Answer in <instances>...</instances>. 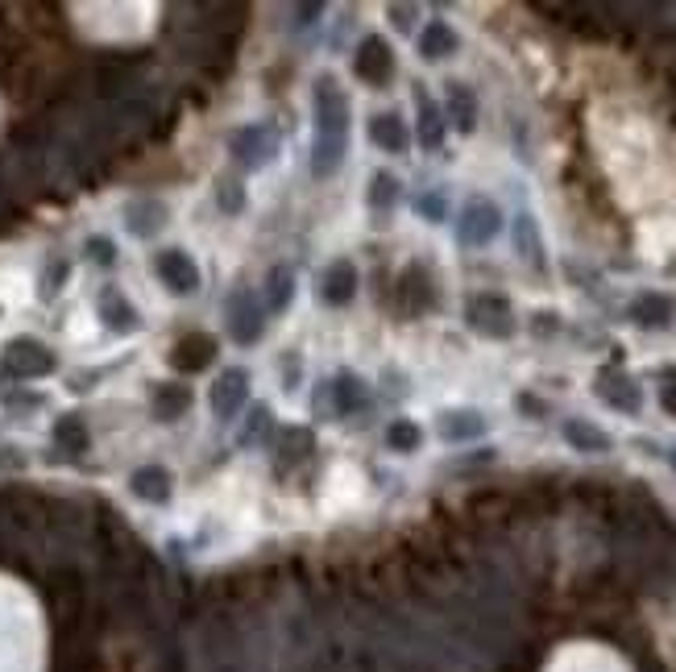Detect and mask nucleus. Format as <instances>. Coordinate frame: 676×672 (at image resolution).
<instances>
[{
    "label": "nucleus",
    "mask_w": 676,
    "mask_h": 672,
    "mask_svg": "<svg viewBox=\"0 0 676 672\" xmlns=\"http://www.w3.org/2000/svg\"><path fill=\"white\" fill-rule=\"evenodd\" d=\"M312 112H316V142H312V175L332 179L341 171L345 150H349V100L336 88V79L324 75L312 92Z\"/></svg>",
    "instance_id": "1"
},
{
    "label": "nucleus",
    "mask_w": 676,
    "mask_h": 672,
    "mask_svg": "<svg viewBox=\"0 0 676 672\" xmlns=\"http://www.w3.org/2000/svg\"><path fill=\"white\" fill-rule=\"evenodd\" d=\"M0 374L9 382H34V378H46L54 374V353L34 341V336H17L5 349V361H0Z\"/></svg>",
    "instance_id": "2"
},
{
    "label": "nucleus",
    "mask_w": 676,
    "mask_h": 672,
    "mask_svg": "<svg viewBox=\"0 0 676 672\" xmlns=\"http://www.w3.org/2000/svg\"><path fill=\"white\" fill-rule=\"evenodd\" d=\"M224 320H229V336L237 345H258L266 332V307L253 299V291H233L224 299Z\"/></svg>",
    "instance_id": "3"
},
{
    "label": "nucleus",
    "mask_w": 676,
    "mask_h": 672,
    "mask_svg": "<svg viewBox=\"0 0 676 672\" xmlns=\"http://www.w3.org/2000/svg\"><path fill=\"white\" fill-rule=\"evenodd\" d=\"M229 150H233V158L245 166V171H262V166H270L274 154H278V129L266 125V121L245 125V129L233 133Z\"/></svg>",
    "instance_id": "4"
},
{
    "label": "nucleus",
    "mask_w": 676,
    "mask_h": 672,
    "mask_svg": "<svg viewBox=\"0 0 676 672\" xmlns=\"http://www.w3.org/2000/svg\"><path fill=\"white\" fill-rule=\"evenodd\" d=\"M498 229H502V212L490 200H482V195H473L461 212V220H457V241L469 245V249H482L498 237Z\"/></svg>",
    "instance_id": "5"
},
{
    "label": "nucleus",
    "mask_w": 676,
    "mask_h": 672,
    "mask_svg": "<svg viewBox=\"0 0 676 672\" xmlns=\"http://www.w3.org/2000/svg\"><path fill=\"white\" fill-rule=\"evenodd\" d=\"M154 274L162 278V287L175 291V295L200 291V266H195L191 254H183V249H162V254L154 258Z\"/></svg>",
    "instance_id": "6"
},
{
    "label": "nucleus",
    "mask_w": 676,
    "mask_h": 672,
    "mask_svg": "<svg viewBox=\"0 0 676 672\" xmlns=\"http://www.w3.org/2000/svg\"><path fill=\"white\" fill-rule=\"evenodd\" d=\"M469 324L482 332V336H511L515 332V316H511V303L502 295H477L469 303Z\"/></svg>",
    "instance_id": "7"
},
{
    "label": "nucleus",
    "mask_w": 676,
    "mask_h": 672,
    "mask_svg": "<svg viewBox=\"0 0 676 672\" xmlns=\"http://www.w3.org/2000/svg\"><path fill=\"white\" fill-rule=\"evenodd\" d=\"M353 71L361 83H370V88H382V83L394 75V54L382 38H365L353 54Z\"/></svg>",
    "instance_id": "8"
},
{
    "label": "nucleus",
    "mask_w": 676,
    "mask_h": 672,
    "mask_svg": "<svg viewBox=\"0 0 676 672\" xmlns=\"http://www.w3.org/2000/svg\"><path fill=\"white\" fill-rule=\"evenodd\" d=\"M96 312H100L104 328H108V332H117V336H129V332L142 328V316H137V307L125 299L121 287H104L100 299H96Z\"/></svg>",
    "instance_id": "9"
},
{
    "label": "nucleus",
    "mask_w": 676,
    "mask_h": 672,
    "mask_svg": "<svg viewBox=\"0 0 676 672\" xmlns=\"http://www.w3.org/2000/svg\"><path fill=\"white\" fill-rule=\"evenodd\" d=\"M245 399H249V374H245L241 366L224 370V374L216 378V386H212V411H216L220 419H233V415L245 407Z\"/></svg>",
    "instance_id": "10"
},
{
    "label": "nucleus",
    "mask_w": 676,
    "mask_h": 672,
    "mask_svg": "<svg viewBox=\"0 0 676 672\" xmlns=\"http://www.w3.org/2000/svg\"><path fill=\"white\" fill-rule=\"evenodd\" d=\"M365 403H370V395H365V382L357 378V374H336L332 382H328V411L336 415V419H349L353 411H361Z\"/></svg>",
    "instance_id": "11"
},
{
    "label": "nucleus",
    "mask_w": 676,
    "mask_h": 672,
    "mask_svg": "<svg viewBox=\"0 0 676 672\" xmlns=\"http://www.w3.org/2000/svg\"><path fill=\"white\" fill-rule=\"evenodd\" d=\"M212 357H216V341H212V336L208 332H191V336H183V341L175 345L171 366L183 370V374H200V370L212 366Z\"/></svg>",
    "instance_id": "12"
},
{
    "label": "nucleus",
    "mask_w": 676,
    "mask_h": 672,
    "mask_svg": "<svg viewBox=\"0 0 676 672\" xmlns=\"http://www.w3.org/2000/svg\"><path fill=\"white\" fill-rule=\"evenodd\" d=\"M166 224V204L162 200H154V195H142V200H129L125 204V229L133 233V237H154L158 229Z\"/></svg>",
    "instance_id": "13"
},
{
    "label": "nucleus",
    "mask_w": 676,
    "mask_h": 672,
    "mask_svg": "<svg viewBox=\"0 0 676 672\" xmlns=\"http://www.w3.org/2000/svg\"><path fill=\"white\" fill-rule=\"evenodd\" d=\"M353 295H357V270H353V262H332L328 270H324V278H320V299L328 303V307H345V303H353Z\"/></svg>",
    "instance_id": "14"
},
{
    "label": "nucleus",
    "mask_w": 676,
    "mask_h": 672,
    "mask_svg": "<svg viewBox=\"0 0 676 672\" xmlns=\"http://www.w3.org/2000/svg\"><path fill=\"white\" fill-rule=\"evenodd\" d=\"M171 486H175V478L162 465H142V469H133V478H129V490L142 502H154V507L171 502Z\"/></svg>",
    "instance_id": "15"
},
{
    "label": "nucleus",
    "mask_w": 676,
    "mask_h": 672,
    "mask_svg": "<svg viewBox=\"0 0 676 672\" xmlns=\"http://www.w3.org/2000/svg\"><path fill=\"white\" fill-rule=\"evenodd\" d=\"M552 672H627L614 656H606L602 648H569L556 660Z\"/></svg>",
    "instance_id": "16"
},
{
    "label": "nucleus",
    "mask_w": 676,
    "mask_h": 672,
    "mask_svg": "<svg viewBox=\"0 0 676 672\" xmlns=\"http://www.w3.org/2000/svg\"><path fill=\"white\" fill-rule=\"evenodd\" d=\"M415 108H419V146L440 150L444 146V112L436 108V100L428 92H415Z\"/></svg>",
    "instance_id": "17"
},
{
    "label": "nucleus",
    "mask_w": 676,
    "mask_h": 672,
    "mask_svg": "<svg viewBox=\"0 0 676 672\" xmlns=\"http://www.w3.org/2000/svg\"><path fill=\"white\" fill-rule=\"evenodd\" d=\"M370 142L386 154H403L411 146V137H407V125L394 117V112H382V117L370 121Z\"/></svg>",
    "instance_id": "18"
},
{
    "label": "nucleus",
    "mask_w": 676,
    "mask_h": 672,
    "mask_svg": "<svg viewBox=\"0 0 676 672\" xmlns=\"http://www.w3.org/2000/svg\"><path fill=\"white\" fill-rule=\"evenodd\" d=\"M457 46H461V38L448 21H428V30L419 34V54H424V59H448V54H457Z\"/></svg>",
    "instance_id": "19"
},
{
    "label": "nucleus",
    "mask_w": 676,
    "mask_h": 672,
    "mask_svg": "<svg viewBox=\"0 0 676 672\" xmlns=\"http://www.w3.org/2000/svg\"><path fill=\"white\" fill-rule=\"evenodd\" d=\"M598 395H602L610 407H618V411H639V403H643L639 386H635L631 378H614V374H602Z\"/></svg>",
    "instance_id": "20"
},
{
    "label": "nucleus",
    "mask_w": 676,
    "mask_h": 672,
    "mask_svg": "<svg viewBox=\"0 0 676 672\" xmlns=\"http://www.w3.org/2000/svg\"><path fill=\"white\" fill-rule=\"evenodd\" d=\"M150 403H154V415L162 419V424H171V419H179L191 407V390L166 382V386H154V399Z\"/></svg>",
    "instance_id": "21"
},
{
    "label": "nucleus",
    "mask_w": 676,
    "mask_h": 672,
    "mask_svg": "<svg viewBox=\"0 0 676 672\" xmlns=\"http://www.w3.org/2000/svg\"><path fill=\"white\" fill-rule=\"evenodd\" d=\"M54 444H59L63 453H71V457L88 453V444H92V436H88V424H83L79 415H63L59 424H54Z\"/></svg>",
    "instance_id": "22"
},
{
    "label": "nucleus",
    "mask_w": 676,
    "mask_h": 672,
    "mask_svg": "<svg viewBox=\"0 0 676 672\" xmlns=\"http://www.w3.org/2000/svg\"><path fill=\"white\" fill-rule=\"evenodd\" d=\"M486 432V419L477 415V411H448L444 415V424H440V436L444 440H473V436H482Z\"/></svg>",
    "instance_id": "23"
},
{
    "label": "nucleus",
    "mask_w": 676,
    "mask_h": 672,
    "mask_svg": "<svg viewBox=\"0 0 676 672\" xmlns=\"http://www.w3.org/2000/svg\"><path fill=\"white\" fill-rule=\"evenodd\" d=\"M565 440L577 448V453H606L610 448V436L594 424H585V419H569L565 424Z\"/></svg>",
    "instance_id": "24"
},
{
    "label": "nucleus",
    "mask_w": 676,
    "mask_h": 672,
    "mask_svg": "<svg viewBox=\"0 0 676 672\" xmlns=\"http://www.w3.org/2000/svg\"><path fill=\"white\" fill-rule=\"evenodd\" d=\"M448 117H453V125L461 133H473V125H477V100H473V92L465 88V83H453V88H448Z\"/></svg>",
    "instance_id": "25"
},
{
    "label": "nucleus",
    "mask_w": 676,
    "mask_h": 672,
    "mask_svg": "<svg viewBox=\"0 0 676 672\" xmlns=\"http://www.w3.org/2000/svg\"><path fill=\"white\" fill-rule=\"evenodd\" d=\"M631 316L643 324V328H664L668 316H672V299L668 295H639L631 303Z\"/></svg>",
    "instance_id": "26"
},
{
    "label": "nucleus",
    "mask_w": 676,
    "mask_h": 672,
    "mask_svg": "<svg viewBox=\"0 0 676 672\" xmlns=\"http://www.w3.org/2000/svg\"><path fill=\"white\" fill-rule=\"evenodd\" d=\"M291 299H295V274L287 266H274L266 287V312H287Z\"/></svg>",
    "instance_id": "27"
},
{
    "label": "nucleus",
    "mask_w": 676,
    "mask_h": 672,
    "mask_svg": "<svg viewBox=\"0 0 676 672\" xmlns=\"http://www.w3.org/2000/svg\"><path fill=\"white\" fill-rule=\"evenodd\" d=\"M419 440H424V432H419V424H411V419H394V424L386 428V444L394 448V453H415Z\"/></svg>",
    "instance_id": "28"
},
{
    "label": "nucleus",
    "mask_w": 676,
    "mask_h": 672,
    "mask_svg": "<svg viewBox=\"0 0 676 672\" xmlns=\"http://www.w3.org/2000/svg\"><path fill=\"white\" fill-rule=\"evenodd\" d=\"M394 200H399V179L394 175H374V187H370V208L374 212H390Z\"/></svg>",
    "instance_id": "29"
},
{
    "label": "nucleus",
    "mask_w": 676,
    "mask_h": 672,
    "mask_svg": "<svg viewBox=\"0 0 676 672\" xmlns=\"http://www.w3.org/2000/svg\"><path fill=\"white\" fill-rule=\"evenodd\" d=\"M266 432H270V407H253L249 411V424L241 432V444H262Z\"/></svg>",
    "instance_id": "30"
},
{
    "label": "nucleus",
    "mask_w": 676,
    "mask_h": 672,
    "mask_svg": "<svg viewBox=\"0 0 676 672\" xmlns=\"http://www.w3.org/2000/svg\"><path fill=\"white\" fill-rule=\"evenodd\" d=\"M515 245L523 249L527 258L540 262V241H535V224H531V216H519V224H515Z\"/></svg>",
    "instance_id": "31"
},
{
    "label": "nucleus",
    "mask_w": 676,
    "mask_h": 672,
    "mask_svg": "<svg viewBox=\"0 0 676 672\" xmlns=\"http://www.w3.org/2000/svg\"><path fill=\"white\" fill-rule=\"evenodd\" d=\"M216 204H220L224 212H241V204H245V191H241V183H233V179H220V187H216Z\"/></svg>",
    "instance_id": "32"
},
{
    "label": "nucleus",
    "mask_w": 676,
    "mask_h": 672,
    "mask_svg": "<svg viewBox=\"0 0 676 672\" xmlns=\"http://www.w3.org/2000/svg\"><path fill=\"white\" fill-rule=\"evenodd\" d=\"M415 212L419 216H424V220H444V195L440 191H428V195H419V200H415Z\"/></svg>",
    "instance_id": "33"
},
{
    "label": "nucleus",
    "mask_w": 676,
    "mask_h": 672,
    "mask_svg": "<svg viewBox=\"0 0 676 672\" xmlns=\"http://www.w3.org/2000/svg\"><path fill=\"white\" fill-rule=\"evenodd\" d=\"M88 254H92V262L112 266V262H117V245H112L108 237H92V241H88Z\"/></svg>",
    "instance_id": "34"
},
{
    "label": "nucleus",
    "mask_w": 676,
    "mask_h": 672,
    "mask_svg": "<svg viewBox=\"0 0 676 672\" xmlns=\"http://www.w3.org/2000/svg\"><path fill=\"white\" fill-rule=\"evenodd\" d=\"M63 278H67V262H50V266H46V278H42L46 295L59 291V287H63Z\"/></svg>",
    "instance_id": "35"
},
{
    "label": "nucleus",
    "mask_w": 676,
    "mask_h": 672,
    "mask_svg": "<svg viewBox=\"0 0 676 672\" xmlns=\"http://www.w3.org/2000/svg\"><path fill=\"white\" fill-rule=\"evenodd\" d=\"M299 374H303V366H299V353H291V357L283 361V382H287V390H295V386H299Z\"/></svg>",
    "instance_id": "36"
},
{
    "label": "nucleus",
    "mask_w": 676,
    "mask_h": 672,
    "mask_svg": "<svg viewBox=\"0 0 676 672\" xmlns=\"http://www.w3.org/2000/svg\"><path fill=\"white\" fill-rule=\"evenodd\" d=\"M660 403H664L668 415H676V386H664V390H660Z\"/></svg>",
    "instance_id": "37"
}]
</instances>
